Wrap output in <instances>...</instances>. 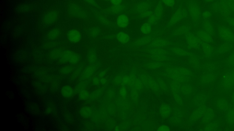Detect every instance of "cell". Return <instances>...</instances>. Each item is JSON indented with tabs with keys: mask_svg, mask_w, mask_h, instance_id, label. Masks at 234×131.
Masks as SVG:
<instances>
[{
	"mask_svg": "<svg viewBox=\"0 0 234 131\" xmlns=\"http://www.w3.org/2000/svg\"><path fill=\"white\" fill-rule=\"evenodd\" d=\"M117 38L118 41L121 44H126L130 40V36L125 33L119 32L117 35Z\"/></svg>",
	"mask_w": 234,
	"mask_h": 131,
	"instance_id": "ffe728a7",
	"label": "cell"
},
{
	"mask_svg": "<svg viewBox=\"0 0 234 131\" xmlns=\"http://www.w3.org/2000/svg\"><path fill=\"white\" fill-rule=\"evenodd\" d=\"M135 10L142 17H149L153 14L152 6L148 2L145 1L140 2L136 5Z\"/></svg>",
	"mask_w": 234,
	"mask_h": 131,
	"instance_id": "277c9868",
	"label": "cell"
},
{
	"mask_svg": "<svg viewBox=\"0 0 234 131\" xmlns=\"http://www.w3.org/2000/svg\"><path fill=\"white\" fill-rule=\"evenodd\" d=\"M61 34V31L58 27H55L51 29L47 35L48 39L50 40H56L60 37Z\"/></svg>",
	"mask_w": 234,
	"mask_h": 131,
	"instance_id": "e0dca14e",
	"label": "cell"
},
{
	"mask_svg": "<svg viewBox=\"0 0 234 131\" xmlns=\"http://www.w3.org/2000/svg\"><path fill=\"white\" fill-rule=\"evenodd\" d=\"M130 77L129 76H124L122 78V85H128V83H129V81H130Z\"/></svg>",
	"mask_w": 234,
	"mask_h": 131,
	"instance_id": "f6af8a7d",
	"label": "cell"
},
{
	"mask_svg": "<svg viewBox=\"0 0 234 131\" xmlns=\"http://www.w3.org/2000/svg\"><path fill=\"white\" fill-rule=\"evenodd\" d=\"M61 94L65 98H70L73 95V89L69 85H64L61 89Z\"/></svg>",
	"mask_w": 234,
	"mask_h": 131,
	"instance_id": "2e32d148",
	"label": "cell"
},
{
	"mask_svg": "<svg viewBox=\"0 0 234 131\" xmlns=\"http://www.w3.org/2000/svg\"><path fill=\"white\" fill-rule=\"evenodd\" d=\"M105 75V72H104V71H103V72H102L101 73H100V77H104Z\"/></svg>",
	"mask_w": 234,
	"mask_h": 131,
	"instance_id": "6f0895ef",
	"label": "cell"
},
{
	"mask_svg": "<svg viewBox=\"0 0 234 131\" xmlns=\"http://www.w3.org/2000/svg\"><path fill=\"white\" fill-rule=\"evenodd\" d=\"M60 13L57 10H51L46 12L42 17V21L45 25L50 26L58 21Z\"/></svg>",
	"mask_w": 234,
	"mask_h": 131,
	"instance_id": "3957f363",
	"label": "cell"
},
{
	"mask_svg": "<svg viewBox=\"0 0 234 131\" xmlns=\"http://www.w3.org/2000/svg\"><path fill=\"white\" fill-rule=\"evenodd\" d=\"M152 31V25L150 23L146 22L142 24L141 26V31L142 33L147 35L151 33Z\"/></svg>",
	"mask_w": 234,
	"mask_h": 131,
	"instance_id": "484cf974",
	"label": "cell"
},
{
	"mask_svg": "<svg viewBox=\"0 0 234 131\" xmlns=\"http://www.w3.org/2000/svg\"><path fill=\"white\" fill-rule=\"evenodd\" d=\"M101 33V29L98 26H95L89 28L87 30V34L90 37L95 38Z\"/></svg>",
	"mask_w": 234,
	"mask_h": 131,
	"instance_id": "44dd1931",
	"label": "cell"
},
{
	"mask_svg": "<svg viewBox=\"0 0 234 131\" xmlns=\"http://www.w3.org/2000/svg\"><path fill=\"white\" fill-rule=\"evenodd\" d=\"M89 93L86 91H82L80 92V94H79V98L83 100H87L89 98Z\"/></svg>",
	"mask_w": 234,
	"mask_h": 131,
	"instance_id": "8d00e7d4",
	"label": "cell"
},
{
	"mask_svg": "<svg viewBox=\"0 0 234 131\" xmlns=\"http://www.w3.org/2000/svg\"><path fill=\"white\" fill-rule=\"evenodd\" d=\"M167 72L174 81L181 82L187 81L189 78V75H184L179 70L178 68L168 69Z\"/></svg>",
	"mask_w": 234,
	"mask_h": 131,
	"instance_id": "9c48e42d",
	"label": "cell"
},
{
	"mask_svg": "<svg viewBox=\"0 0 234 131\" xmlns=\"http://www.w3.org/2000/svg\"><path fill=\"white\" fill-rule=\"evenodd\" d=\"M188 31V27L186 26H182L175 31L174 35H179L183 34L186 33Z\"/></svg>",
	"mask_w": 234,
	"mask_h": 131,
	"instance_id": "d590c367",
	"label": "cell"
},
{
	"mask_svg": "<svg viewBox=\"0 0 234 131\" xmlns=\"http://www.w3.org/2000/svg\"><path fill=\"white\" fill-rule=\"evenodd\" d=\"M171 112V109L168 105H163L161 107V114L164 118H167Z\"/></svg>",
	"mask_w": 234,
	"mask_h": 131,
	"instance_id": "4316f807",
	"label": "cell"
},
{
	"mask_svg": "<svg viewBox=\"0 0 234 131\" xmlns=\"http://www.w3.org/2000/svg\"><path fill=\"white\" fill-rule=\"evenodd\" d=\"M140 78L144 86H146L147 88L152 89L155 91H157L159 90V86L158 83L151 77L143 74L141 76Z\"/></svg>",
	"mask_w": 234,
	"mask_h": 131,
	"instance_id": "8fae6325",
	"label": "cell"
},
{
	"mask_svg": "<svg viewBox=\"0 0 234 131\" xmlns=\"http://www.w3.org/2000/svg\"><path fill=\"white\" fill-rule=\"evenodd\" d=\"M80 113L83 118H88L91 114V111L88 107H84L80 110Z\"/></svg>",
	"mask_w": 234,
	"mask_h": 131,
	"instance_id": "83f0119b",
	"label": "cell"
},
{
	"mask_svg": "<svg viewBox=\"0 0 234 131\" xmlns=\"http://www.w3.org/2000/svg\"><path fill=\"white\" fill-rule=\"evenodd\" d=\"M101 82H102L103 84H105V83H106V80L104 79H102V80H101Z\"/></svg>",
	"mask_w": 234,
	"mask_h": 131,
	"instance_id": "680465c9",
	"label": "cell"
},
{
	"mask_svg": "<svg viewBox=\"0 0 234 131\" xmlns=\"http://www.w3.org/2000/svg\"><path fill=\"white\" fill-rule=\"evenodd\" d=\"M94 72V69L92 67L87 68L84 71L83 77L86 78H89L91 77Z\"/></svg>",
	"mask_w": 234,
	"mask_h": 131,
	"instance_id": "e575fe53",
	"label": "cell"
},
{
	"mask_svg": "<svg viewBox=\"0 0 234 131\" xmlns=\"http://www.w3.org/2000/svg\"><path fill=\"white\" fill-rule=\"evenodd\" d=\"M110 2L112 5H117L121 4L123 0H110Z\"/></svg>",
	"mask_w": 234,
	"mask_h": 131,
	"instance_id": "681fc988",
	"label": "cell"
},
{
	"mask_svg": "<svg viewBox=\"0 0 234 131\" xmlns=\"http://www.w3.org/2000/svg\"><path fill=\"white\" fill-rule=\"evenodd\" d=\"M86 3L91 5H94L96 4L95 0H83Z\"/></svg>",
	"mask_w": 234,
	"mask_h": 131,
	"instance_id": "f5cc1de1",
	"label": "cell"
},
{
	"mask_svg": "<svg viewBox=\"0 0 234 131\" xmlns=\"http://www.w3.org/2000/svg\"><path fill=\"white\" fill-rule=\"evenodd\" d=\"M120 94L122 97H124L127 95V90L124 87H122L120 90Z\"/></svg>",
	"mask_w": 234,
	"mask_h": 131,
	"instance_id": "c3c4849f",
	"label": "cell"
},
{
	"mask_svg": "<svg viewBox=\"0 0 234 131\" xmlns=\"http://www.w3.org/2000/svg\"><path fill=\"white\" fill-rule=\"evenodd\" d=\"M97 17L99 19V21H100L101 22L103 23L104 24V23L108 22V20H107L106 18L104 16H103L100 15H97Z\"/></svg>",
	"mask_w": 234,
	"mask_h": 131,
	"instance_id": "bcb514c9",
	"label": "cell"
},
{
	"mask_svg": "<svg viewBox=\"0 0 234 131\" xmlns=\"http://www.w3.org/2000/svg\"><path fill=\"white\" fill-rule=\"evenodd\" d=\"M163 14V7L161 2H159L155 9L153 14L159 21L162 18Z\"/></svg>",
	"mask_w": 234,
	"mask_h": 131,
	"instance_id": "7402d4cb",
	"label": "cell"
},
{
	"mask_svg": "<svg viewBox=\"0 0 234 131\" xmlns=\"http://www.w3.org/2000/svg\"><path fill=\"white\" fill-rule=\"evenodd\" d=\"M181 91L184 94H189L192 92V88L189 85H184L181 88Z\"/></svg>",
	"mask_w": 234,
	"mask_h": 131,
	"instance_id": "836d02e7",
	"label": "cell"
},
{
	"mask_svg": "<svg viewBox=\"0 0 234 131\" xmlns=\"http://www.w3.org/2000/svg\"><path fill=\"white\" fill-rule=\"evenodd\" d=\"M129 22L130 21L129 17L124 14L120 15L117 18V25L121 28H124L127 27L129 25Z\"/></svg>",
	"mask_w": 234,
	"mask_h": 131,
	"instance_id": "9a60e30c",
	"label": "cell"
},
{
	"mask_svg": "<svg viewBox=\"0 0 234 131\" xmlns=\"http://www.w3.org/2000/svg\"><path fill=\"white\" fill-rule=\"evenodd\" d=\"M171 44V43L165 39L157 38L154 40L152 42V45L154 47H161L167 46Z\"/></svg>",
	"mask_w": 234,
	"mask_h": 131,
	"instance_id": "ac0fdd59",
	"label": "cell"
},
{
	"mask_svg": "<svg viewBox=\"0 0 234 131\" xmlns=\"http://www.w3.org/2000/svg\"><path fill=\"white\" fill-rule=\"evenodd\" d=\"M73 69L72 67L70 66H66L62 68V72L64 74H68L70 73L72 70Z\"/></svg>",
	"mask_w": 234,
	"mask_h": 131,
	"instance_id": "b9f144b4",
	"label": "cell"
},
{
	"mask_svg": "<svg viewBox=\"0 0 234 131\" xmlns=\"http://www.w3.org/2000/svg\"><path fill=\"white\" fill-rule=\"evenodd\" d=\"M171 87L173 89V90L174 91V92L177 93L179 91L180 88L181 87L180 83L178 82V81H172L171 83Z\"/></svg>",
	"mask_w": 234,
	"mask_h": 131,
	"instance_id": "d6a6232c",
	"label": "cell"
},
{
	"mask_svg": "<svg viewBox=\"0 0 234 131\" xmlns=\"http://www.w3.org/2000/svg\"><path fill=\"white\" fill-rule=\"evenodd\" d=\"M163 3L169 7H173L175 4V0H162Z\"/></svg>",
	"mask_w": 234,
	"mask_h": 131,
	"instance_id": "74e56055",
	"label": "cell"
},
{
	"mask_svg": "<svg viewBox=\"0 0 234 131\" xmlns=\"http://www.w3.org/2000/svg\"><path fill=\"white\" fill-rule=\"evenodd\" d=\"M158 20L153 14L148 17V22L151 25L155 24L158 22Z\"/></svg>",
	"mask_w": 234,
	"mask_h": 131,
	"instance_id": "f35d334b",
	"label": "cell"
},
{
	"mask_svg": "<svg viewBox=\"0 0 234 131\" xmlns=\"http://www.w3.org/2000/svg\"><path fill=\"white\" fill-rule=\"evenodd\" d=\"M188 15V12L185 9L182 8H179L175 12L170 18L169 25L170 26L176 24L179 22L182 19L186 18Z\"/></svg>",
	"mask_w": 234,
	"mask_h": 131,
	"instance_id": "30bf717a",
	"label": "cell"
},
{
	"mask_svg": "<svg viewBox=\"0 0 234 131\" xmlns=\"http://www.w3.org/2000/svg\"><path fill=\"white\" fill-rule=\"evenodd\" d=\"M202 47H203V52L206 57H210L212 56L214 52V49L208 43L203 42Z\"/></svg>",
	"mask_w": 234,
	"mask_h": 131,
	"instance_id": "d6986e66",
	"label": "cell"
},
{
	"mask_svg": "<svg viewBox=\"0 0 234 131\" xmlns=\"http://www.w3.org/2000/svg\"><path fill=\"white\" fill-rule=\"evenodd\" d=\"M225 19L226 22L229 24V25L231 26L234 31V17L229 16V17H226Z\"/></svg>",
	"mask_w": 234,
	"mask_h": 131,
	"instance_id": "60d3db41",
	"label": "cell"
},
{
	"mask_svg": "<svg viewBox=\"0 0 234 131\" xmlns=\"http://www.w3.org/2000/svg\"><path fill=\"white\" fill-rule=\"evenodd\" d=\"M174 96L176 101L178 103H179V104L181 105V104H182V100L181 99V98L179 96L177 93H176V92H174Z\"/></svg>",
	"mask_w": 234,
	"mask_h": 131,
	"instance_id": "ee69618b",
	"label": "cell"
},
{
	"mask_svg": "<svg viewBox=\"0 0 234 131\" xmlns=\"http://www.w3.org/2000/svg\"><path fill=\"white\" fill-rule=\"evenodd\" d=\"M172 51L175 54L179 56L187 55L188 54V52L186 50L181 48H178V47H174L172 49Z\"/></svg>",
	"mask_w": 234,
	"mask_h": 131,
	"instance_id": "1f68e13d",
	"label": "cell"
},
{
	"mask_svg": "<svg viewBox=\"0 0 234 131\" xmlns=\"http://www.w3.org/2000/svg\"><path fill=\"white\" fill-rule=\"evenodd\" d=\"M59 59L62 62L76 64L80 60V57L79 55L74 51L65 50L61 52Z\"/></svg>",
	"mask_w": 234,
	"mask_h": 131,
	"instance_id": "7a4b0ae2",
	"label": "cell"
},
{
	"mask_svg": "<svg viewBox=\"0 0 234 131\" xmlns=\"http://www.w3.org/2000/svg\"><path fill=\"white\" fill-rule=\"evenodd\" d=\"M144 85V84L141 79H135L133 82V87L134 88L136 89L138 91H140L143 88Z\"/></svg>",
	"mask_w": 234,
	"mask_h": 131,
	"instance_id": "f546056e",
	"label": "cell"
},
{
	"mask_svg": "<svg viewBox=\"0 0 234 131\" xmlns=\"http://www.w3.org/2000/svg\"><path fill=\"white\" fill-rule=\"evenodd\" d=\"M204 2L207 3H212L213 2H214L215 0H204Z\"/></svg>",
	"mask_w": 234,
	"mask_h": 131,
	"instance_id": "9f6ffc18",
	"label": "cell"
},
{
	"mask_svg": "<svg viewBox=\"0 0 234 131\" xmlns=\"http://www.w3.org/2000/svg\"><path fill=\"white\" fill-rule=\"evenodd\" d=\"M185 36L188 46L190 48L198 49L202 46L203 42H202L198 36L191 32H187L185 33Z\"/></svg>",
	"mask_w": 234,
	"mask_h": 131,
	"instance_id": "ba28073f",
	"label": "cell"
},
{
	"mask_svg": "<svg viewBox=\"0 0 234 131\" xmlns=\"http://www.w3.org/2000/svg\"><path fill=\"white\" fill-rule=\"evenodd\" d=\"M125 7L122 4L112 5L110 7V11L114 15L119 14L124 10Z\"/></svg>",
	"mask_w": 234,
	"mask_h": 131,
	"instance_id": "d4e9b609",
	"label": "cell"
},
{
	"mask_svg": "<svg viewBox=\"0 0 234 131\" xmlns=\"http://www.w3.org/2000/svg\"><path fill=\"white\" fill-rule=\"evenodd\" d=\"M219 36L227 43H234V33L230 28L226 26H220L218 28Z\"/></svg>",
	"mask_w": 234,
	"mask_h": 131,
	"instance_id": "5b68a950",
	"label": "cell"
},
{
	"mask_svg": "<svg viewBox=\"0 0 234 131\" xmlns=\"http://www.w3.org/2000/svg\"><path fill=\"white\" fill-rule=\"evenodd\" d=\"M96 55L93 50H91L87 54V59L90 64H93L96 60Z\"/></svg>",
	"mask_w": 234,
	"mask_h": 131,
	"instance_id": "f1b7e54d",
	"label": "cell"
},
{
	"mask_svg": "<svg viewBox=\"0 0 234 131\" xmlns=\"http://www.w3.org/2000/svg\"><path fill=\"white\" fill-rule=\"evenodd\" d=\"M151 40H152V39H151V37H150V36H146V37L141 38L139 40H137L136 43L138 45H143L150 43L151 41Z\"/></svg>",
	"mask_w": 234,
	"mask_h": 131,
	"instance_id": "4dcf8cb0",
	"label": "cell"
},
{
	"mask_svg": "<svg viewBox=\"0 0 234 131\" xmlns=\"http://www.w3.org/2000/svg\"><path fill=\"white\" fill-rule=\"evenodd\" d=\"M188 9L192 22L194 23L198 22L201 16V10L199 6L194 2H191L189 4Z\"/></svg>",
	"mask_w": 234,
	"mask_h": 131,
	"instance_id": "8992f818",
	"label": "cell"
},
{
	"mask_svg": "<svg viewBox=\"0 0 234 131\" xmlns=\"http://www.w3.org/2000/svg\"><path fill=\"white\" fill-rule=\"evenodd\" d=\"M137 91L138 90H136V89L134 88L132 91V97L133 98H136L138 97V93H137Z\"/></svg>",
	"mask_w": 234,
	"mask_h": 131,
	"instance_id": "db71d44e",
	"label": "cell"
},
{
	"mask_svg": "<svg viewBox=\"0 0 234 131\" xmlns=\"http://www.w3.org/2000/svg\"><path fill=\"white\" fill-rule=\"evenodd\" d=\"M203 27L204 30L208 32L211 35H213L214 33V29L209 20H204L203 22Z\"/></svg>",
	"mask_w": 234,
	"mask_h": 131,
	"instance_id": "603a6c76",
	"label": "cell"
},
{
	"mask_svg": "<svg viewBox=\"0 0 234 131\" xmlns=\"http://www.w3.org/2000/svg\"><path fill=\"white\" fill-rule=\"evenodd\" d=\"M93 83H94L95 85H99V81L97 78H95L93 80Z\"/></svg>",
	"mask_w": 234,
	"mask_h": 131,
	"instance_id": "11a10c76",
	"label": "cell"
},
{
	"mask_svg": "<svg viewBox=\"0 0 234 131\" xmlns=\"http://www.w3.org/2000/svg\"><path fill=\"white\" fill-rule=\"evenodd\" d=\"M68 40L73 43H77L82 39V34L78 30L71 29L69 30L67 33Z\"/></svg>",
	"mask_w": 234,
	"mask_h": 131,
	"instance_id": "7c38bea8",
	"label": "cell"
},
{
	"mask_svg": "<svg viewBox=\"0 0 234 131\" xmlns=\"http://www.w3.org/2000/svg\"><path fill=\"white\" fill-rule=\"evenodd\" d=\"M69 14L76 18L84 19L87 16V14L83 9L77 5L71 3L68 6Z\"/></svg>",
	"mask_w": 234,
	"mask_h": 131,
	"instance_id": "52a82bcc",
	"label": "cell"
},
{
	"mask_svg": "<svg viewBox=\"0 0 234 131\" xmlns=\"http://www.w3.org/2000/svg\"><path fill=\"white\" fill-rule=\"evenodd\" d=\"M122 78L123 77H122L120 76H117L115 78V81L116 82L117 84H122Z\"/></svg>",
	"mask_w": 234,
	"mask_h": 131,
	"instance_id": "7dc6e473",
	"label": "cell"
},
{
	"mask_svg": "<svg viewBox=\"0 0 234 131\" xmlns=\"http://www.w3.org/2000/svg\"><path fill=\"white\" fill-rule=\"evenodd\" d=\"M196 35L203 43H210L213 42L212 36L205 30H199L196 33Z\"/></svg>",
	"mask_w": 234,
	"mask_h": 131,
	"instance_id": "4fadbf2b",
	"label": "cell"
},
{
	"mask_svg": "<svg viewBox=\"0 0 234 131\" xmlns=\"http://www.w3.org/2000/svg\"><path fill=\"white\" fill-rule=\"evenodd\" d=\"M232 44L231 43H226L223 44L217 50V52L219 54H224L229 51L232 47Z\"/></svg>",
	"mask_w": 234,
	"mask_h": 131,
	"instance_id": "cb8c5ba5",
	"label": "cell"
},
{
	"mask_svg": "<svg viewBox=\"0 0 234 131\" xmlns=\"http://www.w3.org/2000/svg\"><path fill=\"white\" fill-rule=\"evenodd\" d=\"M228 64L230 67H233L234 66V52L229 57Z\"/></svg>",
	"mask_w": 234,
	"mask_h": 131,
	"instance_id": "7bdbcfd3",
	"label": "cell"
},
{
	"mask_svg": "<svg viewBox=\"0 0 234 131\" xmlns=\"http://www.w3.org/2000/svg\"><path fill=\"white\" fill-rule=\"evenodd\" d=\"M215 12H219L225 18L234 13V0H218L213 5Z\"/></svg>",
	"mask_w": 234,
	"mask_h": 131,
	"instance_id": "6da1fadb",
	"label": "cell"
},
{
	"mask_svg": "<svg viewBox=\"0 0 234 131\" xmlns=\"http://www.w3.org/2000/svg\"><path fill=\"white\" fill-rule=\"evenodd\" d=\"M202 16L204 20H209L212 16V14L210 12L205 11L203 12Z\"/></svg>",
	"mask_w": 234,
	"mask_h": 131,
	"instance_id": "ab89813d",
	"label": "cell"
},
{
	"mask_svg": "<svg viewBox=\"0 0 234 131\" xmlns=\"http://www.w3.org/2000/svg\"><path fill=\"white\" fill-rule=\"evenodd\" d=\"M150 52L153 57L157 60H160L162 58H165L166 57L165 56V55L166 54V51L159 47L151 49ZM162 60L163 59H162Z\"/></svg>",
	"mask_w": 234,
	"mask_h": 131,
	"instance_id": "5bb4252c",
	"label": "cell"
},
{
	"mask_svg": "<svg viewBox=\"0 0 234 131\" xmlns=\"http://www.w3.org/2000/svg\"><path fill=\"white\" fill-rule=\"evenodd\" d=\"M228 117L230 118V121H232L234 120V109H233L232 110L230 111V112H229V115H228Z\"/></svg>",
	"mask_w": 234,
	"mask_h": 131,
	"instance_id": "816d5d0a",
	"label": "cell"
},
{
	"mask_svg": "<svg viewBox=\"0 0 234 131\" xmlns=\"http://www.w3.org/2000/svg\"><path fill=\"white\" fill-rule=\"evenodd\" d=\"M170 130V129H169V127L166 126H164V125L161 126L157 129V131H168Z\"/></svg>",
	"mask_w": 234,
	"mask_h": 131,
	"instance_id": "f907efd6",
	"label": "cell"
},
{
	"mask_svg": "<svg viewBox=\"0 0 234 131\" xmlns=\"http://www.w3.org/2000/svg\"><path fill=\"white\" fill-rule=\"evenodd\" d=\"M104 1H109V0H104Z\"/></svg>",
	"mask_w": 234,
	"mask_h": 131,
	"instance_id": "91938a15",
	"label": "cell"
}]
</instances>
